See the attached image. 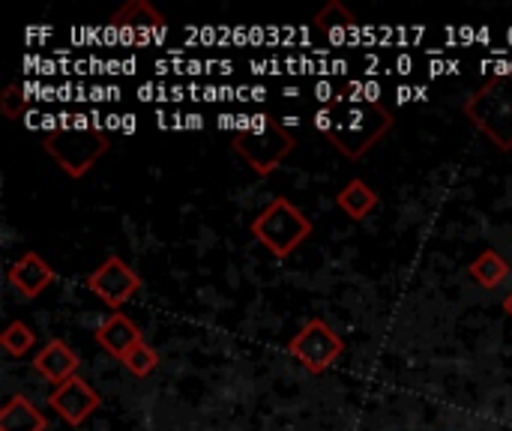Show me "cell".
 Returning a JSON list of instances; mask_svg holds the SVG:
<instances>
[{
	"label": "cell",
	"mask_w": 512,
	"mask_h": 431,
	"mask_svg": "<svg viewBox=\"0 0 512 431\" xmlns=\"http://www.w3.org/2000/svg\"><path fill=\"white\" fill-rule=\"evenodd\" d=\"M318 132L348 159H363L396 126V114L375 96L342 93L315 114Z\"/></svg>",
	"instance_id": "cell-1"
},
{
	"label": "cell",
	"mask_w": 512,
	"mask_h": 431,
	"mask_svg": "<svg viewBox=\"0 0 512 431\" xmlns=\"http://www.w3.org/2000/svg\"><path fill=\"white\" fill-rule=\"evenodd\" d=\"M231 150L258 177H270L297 150V135L282 120L270 114H258V117H249V123L234 132Z\"/></svg>",
	"instance_id": "cell-2"
},
{
	"label": "cell",
	"mask_w": 512,
	"mask_h": 431,
	"mask_svg": "<svg viewBox=\"0 0 512 431\" xmlns=\"http://www.w3.org/2000/svg\"><path fill=\"white\" fill-rule=\"evenodd\" d=\"M42 150L57 162V168L66 177L81 180L111 150V135L96 126H75V129L63 126L42 135Z\"/></svg>",
	"instance_id": "cell-3"
},
{
	"label": "cell",
	"mask_w": 512,
	"mask_h": 431,
	"mask_svg": "<svg viewBox=\"0 0 512 431\" xmlns=\"http://www.w3.org/2000/svg\"><path fill=\"white\" fill-rule=\"evenodd\" d=\"M252 237L273 255V258H288L294 255L315 231L312 219L288 198H273L249 225Z\"/></svg>",
	"instance_id": "cell-4"
},
{
	"label": "cell",
	"mask_w": 512,
	"mask_h": 431,
	"mask_svg": "<svg viewBox=\"0 0 512 431\" xmlns=\"http://www.w3.org/2000/svg\"><path fill=\"white\" fill-rule=\"evenodd\" d=\"M465 117L501 150H512V75H495L474 90L465 105Z\"/></svg>",
	"instance_id": "cell-5"
},
{
	"label": "cell",
	"mask_w": 512,
	"mask_h": 431,
	"mask_svg": "<svg viewBox=\"0 0 512 431\" xmlns=\"http://www.w3.org/2000/svg\"><path fill=\"white\" fill-rule=\"evenodd\" d=\"M288 354L312 375H324L342 354H345V342L342 336L324 321V318H312L309 324H303V330L288 342Z\"/></svg>",
	"instance_id": "cell-6"
},
{
	"label": "cell",
	"mask_w": 512,
	"mask_h": 431,
	"mask_svg": "<svg viewBox=\"0 0 512 431\" xmlns=\"http://www.w3.org/2000/svg\"><path fill=\"white\" fill-rule=\"evenodd\" d=\"M87 288L111 309L120 312L138 291H141V276L117 255L105 258L90 276H87Z\"/></svg>",
	"instance_id": "cell-7"
},
{
	"label": "cell",
	"mask_w": 512,
	"mask_h": 431,
	"mask_svg": "<svg viewBox=\"0 0 512 431\" xmlns=\"http://www.w3.org/2000/svg\"><path fill=\"white\" fill-rule=\"evenodd\" d=\"M48 408L66 423V426H72V429H78V426H84L99 408H102V399H99V393L84 381V378H69V381H63L51 396H48Z\"/></svg>",
	"instance_id": "cell-8"
},
{
	"label": "cell",
	"mask_w": 512,
	"mask_h": 431,
	"mask_svg": "<svg viewBox=\"0 0 512 431\" xmlns=\"http://www.w3.org/2000/svg\"><path fill=\"white\" fill-rule=\"evenodd\" d=\"M6 279L18 291V297L36 300V297H42L54 285L57 273L51 270V264L39 252H24L15 264H9Z\"/></svg>",
	"instance_id": "cell-9"
},
{
	"label": "cell",
	"mask_w": 512,
	"mask_h": 431,
	"mask_svg": "<svg viewBox=\"0 0 512 431\" xmlns=\"http://www.w3.org/2000/svg\"><path fill=\"white\" fill-rule=\"evenodd\" d=\"M165 15L150 3V0H129L111 15V27L123 33L126 39H141V36H156L165 30Z\"/></svg>",
	"instance_id": "cell-10"
},
{
	"label": "cell",
	"mask_w": 512,
	"mask_h": 431,
	"mask_svg": "<svg viewBox=\"0 0 512 431\" xmlns=\"http://www.w3.org/2000/svg\"><path fill=\"white\" fill-rule=\"evenodd\" d=\"M78 366H81L78 354H75L63 339H51V342L42 345L39 354L33 357V369H36L48 384H57V387H60L63 381L75 378Z\"/></svg>",
	"instance_id": "cell-11"
},
{
	"label": "cell",
	"mask_w": 512,
	"mask_h": 431,
	"mask_svg": "<svg viewBox=\"0 0 512 431\" xmlns=\"http://www.w3.org/2000/svg\"><path fill=\"white\" fill-rule=\"evenodd\" d=\"M96 342H99V348L108 351L114 360H123V357H126L138 342H144V339H141V330L135 327L132 318H126L123 312H111V315L99 324Z\"/></svg>",
	"instance_id": "cell-12"
},
{
	"label": "cell",
	"mask_w": 512,
	"mask_h": 431,
	"mask_svg": "<svg viewBox=\"0 0 512 431\" xmlns=\"http://www.w3.org/2000/svg\"><path fill=\"white\" fill-rule=\"evenodd\" d=\"M48 420L27 396H9L0 408V431H45Z\"/></svg>",
	"instance_id": "cell-13"
},
{
	"label": "cell",
	"mask_w": 512,
	"mask_h": 431,
	"mask_svg": "<svg viewBox=\"0 0 512 431\" xmlns=\"http://www.w3.org/2000/svg\"><path fill=\"white\" fill-rule=\"evenodd\" d=\"M336 207H339L348 219L360 222V219H366V216L378 207V192H375L366 180H351V183H345L342 192L336 195Z\"/></svg>",
	"instance_id": "cell-14"
},
{
	"label": "cell",
	"mask_w": 512,
	"mask_h": 431,
	"mask_svg": "<svg viewBox=\"0 0 512 431\" xmlns=\"http://www.w3.org/2000/svg\"><path fill=\"white\" fill-rule=\"evenodd\" d=\"M468 273L471 279L480 285V288H498L507 276H510V261L504 255H498L495 249H486L480 252L471 264H468Z\"/></svg>",
	"instance_id": "cell-15"
},
{
	"label": "cell",
	"mask_w": 512,
	"mask_h": 431,
	"mask_svg": "<svg viewBox=\"0 0 512 431\" xmlns=\"http://www.w3.org/2000/svg\"><path fill=\"white\" fill-rule=\"evenodd\" d=\"M312 24H315L321 33H327V36H339V33L354 30V27H357V18H354V12H351L342 0H330V3L315 15Z\"/></svg>",
	"instance_id": "cell-16"
},
{
	"label": "cell",
	"mask_w": 512,
	"mask_h": 431,
	"mask_svg": "<svg viewBox=\"0 0 512 431\" xmlns=\"http://www.w3.org/2000/svg\"><path fill=\"white\" fill-rule=\"evenodd\" d=\"M33 345H36V333L24 321H9L6 330L0 333V348L9 357H24L33 351Z\"/></svg>",
	"instance_id": "cell-17"
},
{
	"label": "cell",
	"mask_w": 512,
	"mask_h": 431,
	"mask_svg": "<svg viewBox=\"0 0 512 431\" xmlns=\"http://www.w3.org/2000/svg\"><path fill=\"white\" fill-rule=\"evenodd\" d=\"M123 366H126V372L129 375H135V378H147V375H153L156 369H159V354H156V348L153 345H147V342H138L123 360H120Z\"/></svg>",
	"instance_id": "cell-18"
},
{
	"label": "cell",
	"mask_w": 512,
	"mask_h": 431,
	"mask_svg": "<svg viewBox=\"0 0 512 431\" xmlns=\"http://www.w3.org/2000/svg\"><path fill=\"white\" fill-rule=\"evenodd\" d=\"M24 108H27V99L21 96V87H18V84H9L6 93L0 96V111H3V117H6V120H18V117L24 114Z\"/></svg>",
	"instance_id": "cell-19"
},
{
	"label": "cell",
	"mask_w": 512,
	"mask_h": 431,
	"mask_svg": "<svg viewBox=\"0 0 512 431\" xmlns=\"http://www.w3.org/2000/svg\"><path fill=\"white\" fill-rule=\"evenodd\" d=\"M504 312H507V315H510V318H512V294H510V297H507V300H504Z\"/></svg>",
	"instance_id": "cell-20"
}]
</instances>
